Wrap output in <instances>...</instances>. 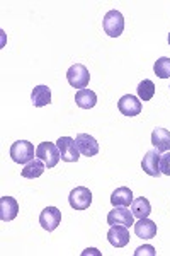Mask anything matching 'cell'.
I'll list each match as a JSON object with an SVG mask.
<instances>
[{"instance_id":"ac0fdd59","label":"cell","mask_w":170,"mask_h":256,"mask_svg":"<svg viewBox=\"0 0 170 256\" xmlns=\"http://www.w3.org/2000/svg\"><path fill=\"white\" fill-rule=\"evenodd\" d=\"M75 102L78 108L82 110H90L94 108L95 104H97V94L94 92V90L90 89H80L78 92L75 94Z\"/></svg>"},{"instance_id":"8fae6325","label":"cell","mask_w":170,"mask_h":256,"mask_svg":"<svg viewBox=\"0 0 170 256\" xmlns=\"http://www.w3.org/2000/svg\"><path fill=\"white\" fill-rule=\"evenodd\" d=\"M118 110L124 116H136L142 113V101L133 94H126L118 101Z\"/></svg>"},{"instance_id":"d4e9b609","label":"cell","mask_w":170,"mask_h":256,"mask_svg":"<svg viewBox=\"0 0 170 256\" xmlns=\"http://www.w3.org/2000/svg\"><path fill=\"white\" fill-rule=\"evenodd\" d=\"M169 44H170V32H169Z\"/></svg>"},{"instance_id":"277c9868","label":"cell","mask_w":170,"mask_h":256,"mask_svg":"<svg viewBox=\"0 0 170 256\" xmlns=\"http://www.w3.org/2000/svg\"><path fill=\"white\" fill-rule=\"evenodd\" d=\"M102 28L111 38H118V36L123 34L124 31V18L119 10H109L104 16V20H102Z\"/></svg>"},{"instance_id":"44dd1931","label":"cell","mask_w":170,"mask_h":256,"mask_svg":"<svg viewBox=\"0 0 170 256\" xmlns=\"http://www.w3.org/2000/svg\"><path fill=\"white\" fill-rule=\"evenodd\" d=\"M153 72L160 79H170V58L162 56V58L157 60L155 65H153Z\"/></svg>"},{"instance_id":"d6986e66","label":"cell","mask_w":170,"mask_h":256,"mask_svg":"<svg viewBox=\"0 0 170 256\" xmlns=\"http://www.w3.org/2000/svg\"><path fill=\"white\" fill-rule=\"evenodd\" d=\"M44 169H46V164H44L43 160L32 159V160H29L27 164H24V169L20 174H22V178H27V180H36V178H39L43 174Z\"/></svg>"},{"instance_id":"9c48e42d","label":"cell","mask_w":170,"mask_h":256,"mask_svg":"<svg viewBox=\"0 0 170 256\" xmlns=\"http://www.w3.org/2000/svg\"><path fill=\"white\" fill-rule=\"evenodd\" d=\"M142 168H143V171L147 172L148 176H152V178H159L162 174V171H160V154H159V150H157V148H152V150H148L147 154L143 156Z\"/></svg>"},{"instance_id":"6da1fadb","label":"cell","mask_w":170,"mask_h":256,"mask_svg":"<svg viewBox=\"0 0 170 256\" xmlns=\"http://www.w3.org/2000/svg\"><path fill=\"white\" fill-rule=\"evenodd\" d=\"M36 148L27 140H17L10 146V158L17 164H27L29 160L34 159Z\"/></svg>"},{"instance_id":"8992f818","label":"cell","mask_w":170,"mask_h":256,"mask_svg":"<svg viewBox=\"0 0 170 256\" xmlns=\"http://www.w3.org/2000/svg\"><path fill=\"white\" fill-rule=\"evenodd\" d=\"M56 146L60 148L61 160H65V162H77L78 158H80L77 142L72 137H60L56 140Z\"/></svg>"},{"instance_id":"30bf717a","label":"cell","mask_w":170,"mask_h":256,"mask_svg":"<svg viewBox=\"0 0 170 256\" xmlns=\"http://www.w3.org/2000/svg\"><path fill=\"white\" fill-rule=\"evenodd\" d=\"M130 230L126 226H111V229L107 230V241L114 248H124L130 242Z\"/></svg>"},{"instance_id":"e0dca14e","label":"cell","mask_w":170,"mask_h":256,"mask_svg":"<svg viewBox=\"0 0 170 256\" xmlns=\"http://www.w3.org/2000/svg\"><path fill=\"white\" fill-rule=\"evenodd\" d=\"M31 101L36 108H43V106L51 104V90L46 86H36L31 92Z\"/></svg>"},{"instance_id":"5b68a950","label":"cell","mask_w":170,"mask_h":256,"mask_svg":"<svg viewBox=\"0 0 170 256\" xmlns=\"http://www.w3.org/2000/svg\"><path fill=\"white\" fill-rule=\"evenodd\" d=\"M68 204L73 210H87L92 204V192L85 186H77L70 192Z\"/></svg>"},{"instance_id":"7a4b0ae2","label":"cell","mask_w":170,"mask_h":256,"mask_svg":"<svg viewBox=\"0 0 170 256\" xmlns=\"http://www.w3.org/2000/svg\"><path fill=\"white\" fill-rule=\"evenodd\" d=\"M66 80H68V84L72 86V88L80 90V89H85L87 86H89L90 74H89V70H87L85 65L75 64L68 68V72H66Z\"/></svg>"},{"instance_id":"5bb4252c","label":"cell","mask_w":170,"mask_h":256,"mask_svg":"<svg viewBox=\"0 0 170 256\" xmlns=\"http://www.w3.org/2000/svg\"><path fill=\"white\" fill-rule=\"evenodd\" d=\"M133 227H135V234L142 239H152L157 236V224L148 217L140 218L138 222H135Z\"/></svg>"},{"instance_id":"4fadbf2b","label":"cell","mask_w":170,"mask_h":256,"mask_svg":"<svg viewBox=\"0 0 170 256\" xmlns=\"http://www.w3.org/2000/svg\"><path fill=\"white\" fill-rule=\"evenodd\" d=\"M19 214V204L12 196H2L0 198V218L3 222H10L17 217Z\"/></svg>"},{"instance_id":"ffe728a7","label":"cell","mask_w":170,"mask_h":256,"mask_svg":"<svg viewBox=\"0 0 170 256\" xmlns=\"http://www.w3.org/2000/svg\"><path fill=\"white\" fill-rule=\"evenodd\" d=\"M131 212H133V216H135L136 218H145V217L150 216V214H152V205H150V202H148V198L140 196V198H136V200H133Z\"/></svg>"},{"instance_id":"7c38bea8","label":"cell","mask_w":170,"mask_h":256,"mask_svg":"<svg viewBox=\"0 0 170 256\" xmlns=\"http://www.w3.org/2000/svg\"><path fill=\"white\" fill-rule=\"evenodd\" d=\"M75 142H77V147H78V150H80V154L85 156V158H94V156L99 154V144L92 135L80 134V135H77Z\"/></svg>"},{"instance_id":"9a60e30c","label":"cell","mask_w":170,"mask_h":256,"mask_svg":"<svg viewBox=\"0 0 170 256\" xmlns=\"http://www.w3.org/2000/svg\"><path fill=\"white\" fill-rule=\"evenodd\" d=\"M152 144L159 152L170 150V132L165 128H155L152 132Z\"/></svg>"},{"instance_id":"52a82bcc","label":"cell","mask_w":170,"mask_h":256,"mask_svg":"<svg viewBox=\"0 0 170 256\" xmlns=\"http://www.w3.org/2000/svg\"><path fill=\"white\" fill-rule=\"evenodd\" d=\"M107 224L131 227L135 226V216H133V212L128 210V207H114V210H111L107 214Z\"/></svg>"},{"instance_id":"cb8c5ba5","label":"cell","mask_w":170,"mask_h":256,"mask_svg":"<svg viewBox=\"0 0 170 256\" xmlns=\"http://www.w3.org/2000/svg\"><path fill=\"white\" fill-rule=\"evenodd\" d=\"M142 254H150V256H155V248L153 246H142L135 251V256H142Z\"/></svg>"},{"instance_id":"603a6c76","label":"cell","mask_w":170,"mask_h":256,"mask_svg":"<svg viewBox=\"0 0 170 256\" xmlns=\"http://www.w3.org/2000/svg\"><path fill=\"white\" fill-rule=\"evenodd\" d=\"M160 171L162 174L170 176V150L165 152L164 156H160Z\"/></svg>"},{"instance_id":"ba28073f","label":"cell","mask_w":170,"mask_h":256,"mask_svg":"<svg viewBox=\"0 0 170 256\" xmlns=\"http://www.w3.org/2000/svg\"><path fill=\"white\" fill-rule=\"evenodd\" d=\"M39 224L48 232L55 230L61 224V210L56 207H46L39 216Z\"/></svg>"},{"instance_id":"2e32d148","label":"cell","mask_w":170,"mask_h":256,"mask_svg":"<svg viewBox=\"0 0 170 256\" xmlns=\"http://www.w3.org/2000/svg\"><path fill=\"white\" fill-rule=\"evenodd\" d=\"M133 200H135V198H133V192L126 186L114 190L113 195H111V204H113V207H130L133 204Z\"/></svg>"},{"instance_id":"3957f363","label":"cell","mask_w":170,"mask_h":256,"mask_svg":"<svg viewBox=\"0 0 170 256\" xmlns=\"http://www.w3.org/2000/svg\"><path fill=\"white\" fill-rule=\"evenodd\" d=\"M36 156H38V159H41L46 164V168H55L61 159L60 148H58L56 144L51 142H41L36 147Z\"/></svg>"},{"instance_id":"7402d4cb","label":"cell","mask_w":170,"mask_h":256,"mask_svg":"<svg viewBox=\"0 0 170 256\" xmlns=\"http://www.w3.org/2000/svg\"><path fill=\"white\" fill-rule=\"evenodd\" d=\"M155 96V84L150 79H145L138 84V98L142 101H150Z\"/></svg>"}]
</instances>
